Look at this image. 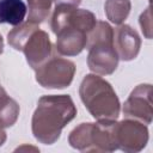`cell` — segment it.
Masks as SVG:
<instances>
[{
  "label": "cell",
  "mask_w": 153,
  "mask_h": 153,
  "mask_svg": "<svg viewBox=\"0 0 153 153\" xmlns=\"http://www.w3.org/2000/svg\"><path fill=\"white\" fill-rule=\"evenodd\" d=\"M76 116V106L68 94H47L38 99L31 120L35 139L43 145L55 143L62 129Z\"/></svg>",
  "instance_id": "1"
},
{
  "label": "cell",
  "mask_w": 153,
  "mask_h": 153,
  "mask_svg": "<svg viewBox=\"0 0 153 153\" xmlns=\"http://www.w3.org/2000/svg\"><path fill=\"white\" fill-rule=\"evenodd\" d=\"M79 96L96 121H117L121 112L120 99L111 84L100 75H85L79 86Z\"/></svg>",
  "instance_id": "2"
},
{
  "label": "cell",
  "mask_w": 153,
  "mask_h": 153,
  "mask_svg": "<svg viewBox=\"0 0 153 153\" xmlns=\"http://www.w3.org/2000/svg\"><path fill=\"white\" fill-rule=\"evenodd\" d=\"M8 44L19 51H23L26 62L32 69L42 66L53 53V44L49 35L41 30L38 24L24 22L17 25L7 33Z\"/></svg>",
  "instance_id": "3"
},
{
  "label": "cell",
  "mask_w": 153,
  "mask_h": 153,
  "mask_svg": "<svg viewBox=\"0 0 153 153\" xmlns=\"http://www.w3.org/2000/svg\"><path fill=\"white\" fill-rule=\"evenodd\" d=\"M88 69L98 75L112 74L118 66V55L114 45V29L103 20H97L87 37Z\"/></svg>",
  "instance_id": "4"
},
{
  "label": "cell",
  "mask_w": 153,
  "mask_h": 153,
  "mask_svg": "<svg viewBox=\"0 0 153 153\" xmlns=\"http://www.w3.org/2000/svg\"><path fill=\"white\" fill-rule=\"evenodd\" d=\"M116 121L80 123L68 135L71 147L81 152H114L117 149L114 134Z\"/></svg>",
  "instance_id": "5"
},
{
  "label": "cell",
  "mask_w": 153,
  "mask_h": 153,
  "mask_svg": "<svg viewBox=\"0 0 153 153\" xmlns=\"http://www.w3.org/2000/svg\"><path fill=\"white\" fill-rule=\"evenodd\" d=\"M75 65L73 61L51 55L36 72V81L44 88H66L68 87L75 74Z\"/></svg>",
  "instance_id": "6"
},
{
  "label": "cell",
  "mask_w": 153,
  "mask_h": 153,
  "mask_svg": "<svg viewBox=\"0 0 153 153\" xmlns=\"http://www.w3.org/2000/svg\"><path fill=\"white\" fill-rule=\"evenodd\" d=\"M114 134L117 149L127 153L142 151L149 139L147 124L134 118H126L120 122H115Z\"/></svg>",
  "instance_id": "7"
},
{
  "label": "cell",
  "mask_w": 153,
  "mask_h": 153,
  "mask_svg": "<svg viewBox=\"0 0 153 153\" xmlns=\"http://www.w3.org/2000/svg\"><path fill=\"white\" fill-rule=\"evenodd\" d=\"M96 23V16L88 10L78 8L74 6H55L51 16L50 27L54 33L65 26L78 27L90 33Z\"/></svg>",
  "instance_id": "8"
},
{
  "label": "cell",
  "mask_w": 153,
  "mask_h": 153,
  "mask_svg": "<svg viewBox=\"0 0 153 153\" xmlns=\"http://www.w3.org/2000/svg\"><path fill=\"white\" fill-rule=\"evenodd\" d=\"M152 85H137L123 104V115L127 118L137 120L145 124H151L153 120L152 110Z\"/></svg>",
  "instance_id": "9"
},
{
  "label": "cell",
  "mask_w": 153,
  "mask_h": 153,
  "mask_svg": "<svg viewBox=\"0 0 153 153\" xmlns=\"http://www.w3.org/2000/svg\"><path fill=\"white\" fill-rule=\"evenodd\" d=\"M114 45L120 60H134L141 48V38L135 29L127 24H120L114 29Z\"/></svg>",
  "instance_id": "10"
},
{
  "label": "cell",
  "mask_w": 153,
  "mask_h": 153,
  "mask_svg": "<svg viewBox=\"0 0 153 153\" xmlns=\"http://www.w3.org/2000/svg\"><path fill=\"white\" fill-rule=\"evenodd\" d=\"M55 35H56L55 49L60 55L76 56L87 45L88 32L81 29L73 26H65L59 31H56Z\"/></svg>",
  "instance_id": "11"
},
{
  "label": "cell",
  "mask_w": 153,
  "mask_h": 153,
  "mask_svg": "<svg viewBox=\"0 0 153 153\" xmlns=\"http://www.w3.org/2000/svg\"><path fill=\"white\" fill-rule=\"evenodd\" d=\"M27 7L23 0H0V24L13 26L24 22Z\"/></svg>",
  "instance_id": "12"
},
{
  "label": "cell",
  "mask_w": 153,
  "mask_h": 153,
  "mask_svg": "<svg viewBox=\"0 0 153 153\" xmlns=\"http://www.w3.org/2000/svg\"><path fill=\"white\" fill-rule=\"evenodd\" d=\"M20 108L18 103L11 98L6 91L0 86V127H12L19 117Z\"/></svg>",
  "instance_id": "13"
},
{
  "label": "cell",
  "mask_w": 153,
  "mask_h": 153,
  "mask_svg": "<svg viewBox=\"0 0 153 153\" xmlns=\"http://www.w3.org/2000/svg\"><path fill=\"white\" fill-rule=\"evenodd\" d=\"M130 0H106L104 4V12L106 18L116 25L123 24L130 13Z\"/></svg>",
  "instance_id": "14"
},
{
  "label": "cell",
  "mask_w": 153,
  "mask_h": 153,
  "mask_svg": "<svg viewBox=\"0 0 153 153\" xmlns=\"http://www.w3.org/2000/svg\"><path fill=\"white\" fill-rule=\"evenodd\" d=\"M26 1L29 6L27 22L33 24L43 23L50 13L53 0H26Z\"/></svg>",
  "instance_id": "15"
},
{
  "label": "cell",
  "mask_w": 153,
  "mask_h": 153,
  "mask_svg": "<svg viewBox=\"0 0 153 153\" xmlns=\"http://www.w3.org/2000/svg\"><path fill=\"white\" fill-rule=\"evenodd\" d=\"M139 23H140L141 31H142L143 36L146 38L151 39V37H152V19H151V7L149 6L141 13Z\"/></svg>",
  "instance_id": "16"
},
{
  "label": "cell",
  "mask_w": 153,
  "mask_h": 153,
  "mask_svg": "<svg viewBox=\"0 0 153 153\" xmlns=\"http://www.w3.org/2000/svg\"><path fill=\"white\" fill-rule=\"evenodd\" d=\"M55 6H74L78 7L81 4V0H53Z\"/></svg>",
  "instance_id": "17"
},
{
  "label": "cell",
  "mask_w": 153,
  "mask_h": 153,
  "mask_svg": "<svg viewBox=\"0 0 153 153\" xmlns=\"http://www.w3.org/2000/svg\"><path fill=\"white\" fill-rule=\"evenodd\" d=\"M6 139H7V135H6V131H5V128H2V127H0V147L5 143V141H6Z\"/></svg>",
  "instance_id": "18"
},
{
  "label": "cell",
  "mask_w": 153,
  "mask_h": 153,
  "mask_svg": "<svg viewBox=\"0 0 153 153\" xmlns=\"http://www.w3.org/2000/svg\"><path fill=\"white\" fill-rule=\"evenodd\" d=\"M23 149H32V151H36V152L39 151V149L36 148V147H31V146H26V145H25V146H22V147H18L16 151H23Z\"/></svg>",
  "instance_id": "19"
},
{
  "label": "cell",
  "mask_w": 153,
  "mask_h": 153,
  "mask_svg": "<svg viewBox=\"0 0 153 153\" xmlns=\"http://www.w3.org/2000/svg\"><path fill=\"white\" fill-rule=\"evenodd\" d=\"M2 51H4V39H2L1 33H0V55L2 54Z\"/></svg>",
  "instance_id": "20"
},
{
  "label": "cell",
  "mask_w": 153,
  "mask_h": 153,
  "mask_svg": "<svg viewBox=\"0 0 153 153\" xmlns=\"http://www.w3.org/2000/svg\"><path fill=\"white\" fill-rule=\"evenodd\" d=\"M0 86H1V85H0Z\"/></svg>",
  "instance_id": "21"
}]
</instances>
